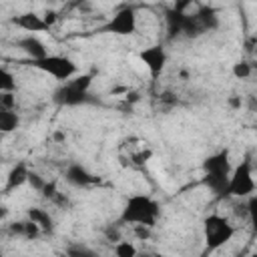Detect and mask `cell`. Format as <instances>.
Returning a JSON list of instances; mask_svg holds the SVG:
<instances>
[{
  "mask_svg": "<svg viewBox=\"0 0 257 257\" xmlns=\"http://www.w3.org/2000/svg\"><path fill=\"white\" fill-rule=\"evenodd\" d=\"M139 58L143 60V64L147 66L151 78H159L167 66V52L161 44H153V46H147L139 52Z\"/></svg>",
  "mask_w": 257,
  "mask_h": 257,
  "instance_id": "ba28073f",
  "label": "cell"
},
{
  "mask_svg": "<svg viewBox=\"0 0 257 257\" xmlns=\"http://www.w3.org/2000/svg\"><path fill=\"white\" fill-rule=\"evenodd\" d=\"M161 217V205L151 195H131L120 211V223H128L135 227H155Z\"/></svg>",
  "mask_w": 257,
  "mask_h": 257,
  "instance_id": "7a4b0ae2",
  "label": "cell"
},
{
  "mask_svg": "<svg viewBox=\"0 0 257 257\" xmlns=\"http://www.w3.org/2000/svg\"><path fill=\"white\" fill-rule=\"evenodd\" d=\"M0 92H16V78L8 68H0Z\"/></svg>",
  "mask_w": 257,
  "mask_h": 257,
  "instance_id": "ac0fdd59",
  "label": "cell"
},
{
  "mask_svg": "<svg viewBox=\"0 0 257 257\" xmlns=\"http://www.w3.org/2000/svg\"><path fill=\"white\" fill-rule=\"evenodd\" d=\"M231 72H233L235 78H239V80H247V78L253 74V66H251L247 60H237V62L233 64Z\"/></svg>",
  "mask_w": 257,
  "mask_h": 257,
  "instance_id": "d6986e66",
  "label": "cell"
},
{
  "mask_svg": "<svg viewBox=\"0 0 257 257\" xmlns=\"http://www.w3.org/2000/svg\"><path fill=\"white\" fill-rule=\"evenodd\" d=\"M18 124H20V116L16 114V110L0 108V131L2 133H12L18 128Z\"/></svg>",
  "mask_w": 257,
  "mask_h": 257,
  "instance_id": "2e32d148",
  "label": "cell"
},
{
  "mask_svg": "<svg viewBox=\"0 0 257 257\" xmlns=\"http://www.w3.org/2000/svg\"><path fill=\"white\" fill-rule=\"evenodd\" d=\"M185 16L187 12H179V10H169L167 12V30H169V38L175 36H183V24H185Z\"/></svg>",
  "mask_w": 257,
  "mask_h": 257,
  "instance_id": "5bb4252c",
  "label": "cell"
},
{
  "mask_svg": "<svg viewBox=\"0 0 257 257\" xmlns=\"http://www.w3.org/2000/svg\"><path fill=\"white\" fill-rule=\"evenodd\" d=\"M231 173H233V165L227 149H221L203 161V185L217 197H227Z\"/></svg>",
  "mask_w": 257,
  "mask_h": 257,
  "instance_id": "6da1fadb",
  "label": "cell"
},
{
  "mask_svg": "<svg viewBox=\"0 0 257 257\" xmlns=\"http://www.w3.org/2000/svg\"><path fill=\"white\" fill-rule=\"evenodd\" d=\"M64 181L70 183L72 187H90L96 183V177L92 173H88L82 165L78 163H70L64 171Z\"/></svg>",
  "mask_w": 257,
  "mask_h": 257,
  "instance_id": "30bf717a",
  "label": "cell"
},
{
  "mask_svg": "<svg viewBox=\"0 0 257 257\" xmlns=\"http://www.w3.org/2000/svg\"><path fill=\"white\" fill-rule=\"evenodd\" d=\"M32 66L38 68L40 72L60 80V82H68L70 78H74L78 74L76 62L72 58H68V56H62V54H48L42 60L32 62Z\"/></svg>",
  "mask_w": 257,
  "mask_h": 257,
  "instance_id": "8992f818",
  "label": "cell"
},
{
  "mask_svg": "<svg viewBox=\"0 0 257 257\" xmlns=\"http://www.w3.org/2000/svg\"><path fill=\"white\" fill-rule=\"evenodd\" d=\"M255 179H253V165L249 159H243L239 165L233 167V173L229 177V187H227V197L235 199H249L255 195Z\"/></svg>",
  "mask_w": 257,
  "mask_h": 257,
  "instance_id": "5b68a950",
  "label": "cell"
},
{
  "mask_svg": "<svg viewBox=\"0 0 257 257\" xmlns=\"http://www.w3.org/2000/svg\"><path fill=\"white\" fill-rule=\"evenodd\" d=\"M255 131H257V122H255Z\"/></svg>",
  "mask_w": 257,
  "mask_h": 257,
  "instance_id": "83f0119b",
  "label": "cell"
},
{
  "mask_svg": "<svg viewBox=\"0 0 257 257\" xmlns=\"http://www.w3.org/2000/svg\"><path fill=\"white\" fill-rule=\"evenodd\" d=\"M153 257H171V255H165V253H155Z\"/></svg>",
  "mask_w": 257,
  "mask_h": 257,
  "instance_id": "d4e9b609",
  "label": "cell"
},
{
  "mask_svg": "<svg viewBox=\"0 0 257 257\" xmlns=\"http://www.w3.org/2000/svg\"><path fill=\"white\" fill-rule=\"evenodd\" d=\"M16 46L30 58V62H36V60H42L44 56H48L46 44L38 36H34V34H26V36L18 38L16 40Z\"/></svg>",
  "mask_w": 257,
  "mask_h": 257,
  "instance_id": "9c48e42d",
  "label": "cell"
},
{
  "mask_svg": "<svg viewBox=\"0 0 257 257\" xmlns=\"http://www.w3.org/2000/svg\"><path fill=\"white\" fill-rule=\"evenodd\" d=\"M12 24H16L18 28L34 34V32H44V30H50V26L44 22V18L36 12H24V14H18L16 18H12Z\"/></svg>",
  "mask_w": 257,
  "mask_h": 257,
  "instance_id": "8fae6325",
  "label": "cell"
},
{
  "mask_svg": "<svg viewBox=\"0 0 257 257\" xmlns=\"http://www.w3.org/2000/svg\"><path fill=\"white\" fill-rule=\"evenodd\" d=\"M249 257H257V251H253V253H251V255H249Z\"/></svg>",
  "mask_w": 257,
  "mask_h": 257,
  "instance_id": "484cf974",
  "label": "cell"
},
{
  "mask_svg": "<svg viewBox=\"0 0 257 257\" xmlns=\"http://www.w3.org/2000/svg\"><path fill=\"white\" fill-rule=\"evenodd\" d=\"M247 219H249V223H251L253 233L257 235V193L247 199Z\"/></svg>",
  "mask_w": 257,
  "mask_h": 257,
  "instance_id": "ffe728a7",
  "label": "cell"
},
{
  "mask_svg": "<svg viewBox=\"0 0 257 257\" xmlns=\"http://www.w3.org/2000/svg\"><path fill=\"white\" fill-rule=\"evenodd\" d=\"M60 257H66V255H60Z\"/></svg>",
  "mask_w": 257,
  "mask_h": 257,
  "instance_id": "f1b7e54d",
  "label": "cell"
},
{
  "mask_svg": "<svg viewBox=\"0 0 257 257\" xmlns=\"http://www.w3.org/2000/svg\"><path fill=\"white\" fill-rule=\"evenodd\" d=\"M0 108L16 110V92H0Z\"/></svg>",
  "mask_w": 257,
  "mask_h": 257,
  "instance_id": "7402d4cb",
  "label": "cell"
},
{
  "mask_svg": "<svg viewBox=\"0 0 257 257\" xmlns=\"http://www.w3.org/2000/svg\"><path fill=\"white\" fill-rule=\"evenodd\" d=\"M235 237V225L223 217V215H207L203 221V239H205V249L207 251H217L225 247L231 239Z\"/></svg>",
  "mask_w": 257,
  "mask_h": 257,
  "instance_id": "3957f363",
  "label": "cell"
},
{
  "mask_svg": "<svg viewBox=\"0 0 257 257\" xmlns=\"http://www.w3.org/2000/svg\"><path fill=\"white\" fill-rule=\"evenodd\" d=\"M28 177H30V171H28V167H26V163H16L12 169H10V173H8V177H6V185H4V193H10V191H14V189H18L20 185H24V183H28Z\"/></svg>",
  "mask_w": 257,
  "mask_h": 257,
  "instance_id": "7c38bea8",
  "label": "cell"
},
{
  "mask_svg": "<svg viewBox=\"0 0 257 257\" xmlns=\"http://www.w3.org/2000/svg\"><path fill=\"white\" fill-rule=\"evenodd\" d=\"M26 217H28L32 223H36V225L42 229V233H52V231H54V219H52V215H50L46 209L30 207V209L26 211Z\"/></svg>",
  "mask_w": 257,
  "mask_h": 257,
  "instance_id": "4fadbf2b",
  "label": "cell"
},
{
  "mask_svg": "<svg viewBox=\"0 0 257 257\" xmlns=\"http://www.w3.org/2000/svg\"><path fill=\"white\" fill-rule=\"evenodd\" d=\"M90 74H76L74 78H70L68 82H62L60 88L54 90V102L60 106H78V104H86L90 102Z\"/></svg>",
  "mask_w": 257,
  "mask_h": 257,
  "instance_id": "277c9868",
  "label": "cell"
},
{
  "mask_svg": "<svg viewBox=\"0 0 257 257\" xmlns=\"http://www.w3.org/2000/svg\"><path fill=\"white\" fill-rule=\"evenodd\" d=\"M137 12L133 6H124L118 12H114V16H110V20L106 22L104 30L116 36H131L137 32Z\"/></svg>",
  "mask_w": 257,
  "mask_h": 257,
  "instance_id": "52a82bcc",
  "label": "cell"
},
{
  "mask_svg": "<svg viewBox=\"0 0 257 257\" xmlns=\"http://www.w3.org/2000/svg\"><path fill=\"white\" fill-rule=\"evenodd\" d=\"M40 233H42V229H40L36 223H32L30 219L24 221V229H22V237H24V239H36Z\"/></svg>",
  "mask_w": 257,
  "mask_h": 257,
  "instance_id": "603a6c76",
  "label": "cell"
},
{
  "mask_svg": "<svg viewBox=\"0 0 257 257\" xmlns=\"http://www.w3.org/2000/svg\"><path fill=\"white\" fill-rule=\"evenodd\" d=\"M237 257H249V255H237Z\"/></svg>",
  "mask_w": 257,
  "mask_h": 257,
  "instance_id": "4316f807",
  "label": "cell"
},
{
  "mask_svg": "<svg viewBox=\"0 0 257 257\" xmlns=\"http://www.w3.org/2000/svg\"><path fill=\"white\" fill-rule=\"evenodd\" d=\"M64 255H66V257H98L94 251H90V249L84 247V245H70Z\"/></svg>",
  "mask_w": 257,
  "mask_h": 257,
  "instance_id": "44dd1931",
  "label": "cell"
},
{
  "mask_svg": "<svg viewBox=\"0 0 257 257\" xmlns=\"http://www.w3.org/2000/svg\"><path fill=\"white\" fill-rule=\"evenodd\" d=\"M28 183H30V187H32V189H36L38 193H42V189L46 187V183H48V181H44V179H42L40 175H36V173H32V171H30Z\"/></svg>",
  "mask_w": 257,
  "mask_h": 257,
  "instance_id": "cb8c5ba5",
  "label": "cell"
},
{
  "mask_svg": "<svg viewBox=\"0 0 257 257\" xmlns=\"http://www.w3.org/2000/svg\"><path fill=\"white\" fill-rule=\"evenodd\" d=\"M195 14H197L201 26L205 28V32L215 30V28L219 26V16H217V12H215L213 8H209V6H199V8L195 10Z\"/></svg>",
  "mask_w": 257,
  "mask_h": 257,
  "instance_id": "9a60e30c",
  "label": "cell"
},
{
  "mask_svg": "<svg viewBox=\"0 0 257 257\" xmlns=\"http://www.w3.org/2000/svg\"><path fill=\"white\" fill-rule=\"evenodd\" d=\"M114 257H139V249L135 247V243L118 239L114 243Z\"/></svg>",
  "mask_w": 257,
  "mask_h": 257,
  "instance_id": "e0dca14e",
  "label": "cell"
}]
</instances>
